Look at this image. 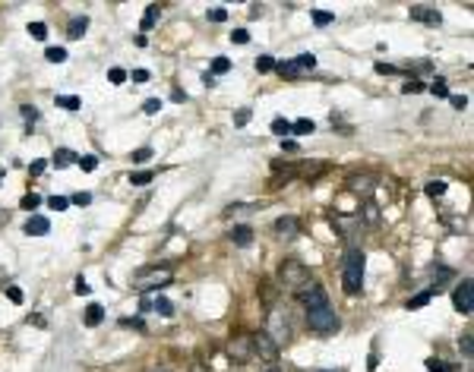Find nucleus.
Instances as JSON below:
<instances>
[{"mask_svg": "<svg viewBox=\"0 0 474 372\" xmlns=\"http://www.w3.org/2000/svg\"><path fill=\"white\" fill-rule=\"evenodd\" d=\"M155 16H158V7H149V10H145V19H142V29H145V32L155 26Z\"/></svg>", "mask_w": 474, "mask_h": 372, "instance_id": "nucleus-38", "label": "nucleus"}, {"mask_svg": "<svg viewBox=\"0 0 474 372\" xmlns=\"http://www.w3.org/2000/svg\"><path fill=\"white\" fill-rule=\"evenodd\" d=\"M376 174H351L348 177V190L354 193V196H363V199H370V193L376 190Z\"/></svg>", "mask_w": 474, "mask_h": 372, "instance_id": "nucleus-8", "label": "nucleus"}, {"mask_svg": "<svg viewBox=\"0 0 474 372\" xmlns=\"http://www.w3.org/2000/svg\"><path fill=\"white\" fill-rule=\"evenodd\" d=\"M247 123H250V107H241L234 114V126H247Z\"/></svg>", "mask_w": 474, "mask_h": 372, "instance_id": "nucleus-39", "label": "nucleus"}, {"mask_svg": "<svg viewBox=\"0 0 474 372\" xmlns=\"http://www.w3.org/2000/svg\"><path fill=\"white\" fill-rule=\"evenodd\" d=\"M446 193V180H433V183H427V196H443Z\"/></svg>", "mask_w": 474, "mask_h": 372, "instance_id": "nucleus-31", "label": "nucleus"}, {"mask_svg": "<svg viewBox=\"0 0 474 372\" xmlns=\"http://www.w3.org/2000/svg\"><path fill=\"white\" fill-rule=\"evenodd\" d=\"M107 79H111L114 85H120V82H126V69H120V66H114V69H107Z\"/></svg>", "mask_w": 474, "mask_h": 372, "instance_id": "nucleus-36", "label": "nucleus"}, {"mask_svg": "<svg viewBox=\"0 0 474 372\" xmlns=\"http://www.w3.org/2000/svg\"><path fill=\"white\" fill-rule=\"evenodd\" d=\"M297 227H300V224H297V218H294V215H285V218H278V221H275V234H278V237H285V240L297 237Z\"/></svg>", "mask_w": 474, "mask_h": 372, "instance_id": "nucleus-14", "label": "nucleus"}, {"mask_svg": "<svg viewBox=\"0 0 474 372\" xmlns=\"http://www.w3.org/2000/svg\"><path fill=\"white\" fill-rule=\"evenodd\" d=\"M291 129H294V133H297V136H307V133H313V129H316V126H313V120H297V123H294V126H291Z\"/></svg>", "mask_w": 474, "mask_h": 372, "instance_id": "nucleus-30", "label": "nucleus"}, {"mask_svg": "<svg viewBox=\"0 0 474 372\" xmlns=\"http://www.w3.org/2000/svg\"><path fill=\"white\" fill-rule=\"evenodd\" d=\"M231 41H234V44H247V41H250V32H247V29H234Z\"/></svg>", "mask_w": 474, "mask_h": 372, "instance_id": "nucleus-42", "label": "nucleus"}, {"mask_svg": "<svg viewBox=\"0 0 474 372\" xmlns=\"http://www.w3.org/2000/svg\"><path fill=\"white\" fill-rule=\"evenodd\" d=\"M465 104H468V98H452V107H459V110H462Z\"/></svg>", "mask_w": 474, "mask_h": 372, "instance_id": "nucleus-56", "label": "nucleus"}, {"mask_svg": "<svg viewBox=\"0 0 474 372\" xmlns=\"http://www.w3.org/2000/svg\"><path fill=\"white\" fill-rule=\"evenodd\" d=\"M282 148H285V152H297V142H294V139H285Z\"/></svg>", "mask_w": 474, "mask_h": 372, "instance_id": "nucleus-53", "label": "nucleus"}, {"mask_svg": "<svg viewBox=\"0 0 474 372\" xmlns=\"http://www.w3.org/2000/svg\"><path fill=\"white\" fill-rule=\"evenodd\" d=\"M54 104L63 107V110H79V98L76 95H57V98H54Z\"/></svg>", "mask_w": 474, "mask_h": 372, "instance_id": "nucleus-18", "label": "nucleus"}, {"mask_svg": "<svg viewBox=\"0 0 474 372\" xmlns=\"http://www.w3.org/2000/svg\"><path fill=\"white\" fill-rule=\"evenodd\" d=\"M76 293H89V284L82 281V277H76Z\"/></svg>", "mask_w": 474, "mask_h": 372, "instance_id": "nucleus-55", "label": "nucleus"}, {"mask_svg": "<svg viewBox=\"0 0 474 372\" xmlns=\"http://www.w3.org/2000/svg\"><path fill=\"white\" fill-rule=\"evenodd\" d=\"M319 372H341V369H319Z\"/></svg>", "mask_w": 474, "mask_h": 372, "instance_id": "nucleus-58", "label": "nucleus"}, {"mask_svg": "<svg viewBox=\"0 0 474 372\" xmlns=\"http://www.w3.org/2000/svg\"><path fill=\"white\" fill-rule=\"evenodd\" d=\"M45 167H48V161H45V158H38V161H32V167H29V171H32V174H41Z\"/></svg>", "mask_w": 474, "mask_h": 372, "instance_id": "nucleus-47", "label": "nucleus"}, {"mask_svg": "<svg viewBox=\"0 0 474 372\" xmlns=\"http://www.w3.org/2000/svg\"><path fill=\"white\" fill-rule=\"evenodd\" d=\"M145 79H149V73H145V69H133V82H145Z\"/></svg>", "mask_w": 474, "mask_h": 372, "instance_id": "nucleus-51", "label": "nucleus"}, {"mask_svg": "<svg viewBox=\"0 0 474 372\" xmlns=\"http://www.w3.org/2000/svg\"><path fill=\"white\" fill-rule=\"evenodd\" d=\"M73 161H76V155H73L70 148H60V152L54 155V164H57V167H63V164H73Z\"/></svg>", "mask_w": 474, "mask_h": 372, "instance_id": "nucleus-25", "label": "nucleus"}, {"mask_svg": "<svg viewBox=\"0 0 474 372\" xmlns=\"http://www.w3.org/2000/svg\"><path fill=\"white\" fill-rule=\"evenodd\" d=\"M231 240L241 249H247V246H253V230L247 227V224H234V230H231Z\"/></svg>", "mask_w": 474, "mask_h": 372, "instance_id": "nucleus-15", "label": "nucleus"}, {"mask_svg": "<svg viewBox=\"0 0 474 372\" xmlns=\"http://www.w3.org/2000/svg\"><path fill=\"white\" fill-rule=\"evenodd\" d=\"M174 281V274L168 271V268H152V271H142V274H136L133 277V284L139 287V290H158V287H168Z\"/></svg>", "mask_w": 474, "mask_h": 372, "instance_id": "nucleus-5", "label": "nucleus"}, {"mask_svg": "<svg viewBox=\"0 0 474 372\" xmlns=\"http://www.w3.org/2000/svg\"><path fill=\"white\" fill-rule=\"evenodd\" d=\"M433 277H436V284H443V281H449V277H452V271H449V268H440Z\"/></svg>", "mask_w": 474, "mask_h": 372, "instance_id": "nucleus-48", "label": "nucleus"}, {"mask_svg": "<svg viewBox=\"0 0 474 372\" xmlns=\"http://www.w3.org/2000/svg\"><path fill=\"white\" fill-rule=\"evenodd\" d=\"M278 66V73L282 76H288V79H294L297 76V66H294V60H285V63H275Z\"/></svg>", "mask_w": 474, "mask_h": 372, "instance_id": "nucleus-29", "label": "nucleus"}, {"mask_svg": "<svg viewBox=\"0 0 474 372\" xmlns=\"http://www.w3.org/2000/svg\"><path fill=\"white\" fill-rule=\"evenodd\" d=\"M190 372H206V369H203V366H199V363H196V366H193V369H190Z\"/></svg>", "mask_w": 474, "mask_h": 372, "instance_id": "nucleus-57", "label": "nucleus"}, {"mask_svg": "<svg viewBox=\"0 0 474 372\" xmlns=\"http://www.w3.org/2000/svg\"><path fill=\"white\" fill-rule=\"evenodd\" d=\"M297 296H300V303H304L307 309H322V306H329V293H326L322 287H316V284L304 287Z\"/></svg>", "mask_w": 474, "mask_h": 372, "instance_id": "nucleus-11", "label": "nucleus"}, {"mask_svg": "<svg viewBox=\"0 0 474 372\" xmlns=\"http://www.w3.org/2000/svg\"><path fill=\"white\" fill-rule=\"evenodd\" d=\"M76 164L82 167V171H85V174H92V171H95V167H98V158H95V155H82V158H76Z\"/></svg>", "mask_w": 474, "mask_h": 372, "instance_id": "nucleus-23", "label": "nucleus"}, {"mask_svg": "<svg viewBox=\"0 0 474 372\" xmlns=\"http://www.w3.org/2000/svg\"><path fill=\"white\" fill-rule=\"evenodd\" d=\"M307 325L316 334H332V331H338L341 322H338L332 306H322V309H307Z\"/></svg>", "mask_w": 474, "mask_h": 372, "instance_id": "nucleus-4", "label": "nucleus"}, {"mask_svg": "<svg viewBox=\"0 0 474 372\" xmlns=\"http://www.w3.org/2000/svg\"><path fill=\"white\" fill-rule=\"evenodd\" d=\"M411 19L427 22V26H440L443 16H440V10H433V7H411Z\"/></svg>", "mask_w": 474, "mask_h": 372, "instance_id": "nucleus-12", "label": "nucleus"}, {"mask_svg": "<svg viewBox=\"0 0 474 372\" xmlns=\"http://www.w3.org/2000/svg\"><path fill=\"white\" fill-rule=\"evenodd\" d=\"M89 202H92L89 193H76V196H73V205H89Z\"/></svg>", "mask_w": 474, "mask_h": 372, "instance_id": "nucleus-45", "label": "nucleus"}, {"mask_svg": "<svg viewBox=\"0 0 474 372\" xmlns=\"http://www.w3.org/2000/svg\"><path fill=\"white\" fill-rule=\"evenodd\" d=\"M266 372H282V369H266Z\"/></svg>", "mask_w": 474, "mask_h": 372, "instance_id": "nucleus-59", "label": "nucleus"}, {"mask_svg": "<svg viewBox=\"0 0 474 372\" xmlns=\"http://www.w3.org/2000/svg\"><path fill=\"white\" fill-rule=\"evenodd\" d=\"M89 29V16H73L70 19V29H67V35L70 38H79V35Z\"/></svg>", "mask_w": 474, "mask_h": 372, "instance_id": "nucleus-17", "label": "nucleus"}, {"mask_svg": "<svg viewBox=\"0 0 474 372\" xmlns=\"http://www.w3.org/2000/svg\"><path fill=\"white\" fill-rule=\"evenodd\" d=\"M231 69V60L228 57H215L212 60V73H218V76H222V73H228Z\"/></svg>", "mask_w": 474, "mask_h": 372, "instance_id": "nucleus-33", "label": "nucleus"}, {"mask_svg": "<svg viewBox=\"0 0 474 372\" xmlns=\"http://www.w3.org/2000/svg\"><path fill=\"white\" fill-rule=\"evenodd\" d=\"M29 35H32V38H38V41H45L48 38V26L45 22H29Z\"/></svg>", "mask_w": 474, "mask_h": 372, "instance_id": "nucleus-22", "label": "nucleus"}, {"mask_svg": "<svg viewBox=\"0 0 474 372\" xmlns=\"http://www.w3.org/2000/svg\"><path fill=\"white\" fill-rule=\"evenodd\" d=\"M278 281H282L285 290L300 293L304 287H310V268L304 262H297V259H285L278 265Z\"/></svg>", "mask_w": 474, "mask_h": 372, "instance_id": "nucleus-2", "label": "nucleus"}, {"mask_svg": "<svg viewBox=\"0 0 474 372\" xmlns=\"http://www.w3.org/2000/svg\"><path fill=\"white\" fill-rule=\"evenodd\" d=\"M430 296H433V290H424V293H417L414 300H408V309H421V306H427V303H430Z\"/></svg>", "mask_w": 474, "mask_h": 372, "instance_id": "nucleus-24", "label": "nucleus"}, {"mask_svg": "<svg viewBox=\"0 0 474 372\" xmlns=\"http://www.w3.org/2000/svg\"><path fill=\"white\" fill-rule=\"evenodd\" d=\"M228 357L234 363H247L253 357V344H250V334H237V338H231L228 344Z\"/></svg>", "mask_w": 474, "mask_h": 372, "instance_id": "nucleus-9", "label": "nucleus"}, {"mask_svg": "<svg viewBox=\"0 0 474 372\" xmlns=\"http://www.w3.org/2000/svg\"><path fill=\"white\" fill-rule=\"evenodd\" d=\"M272 133H275V136H288L291 133V123L282 120V117H275V120H272Z\"/></svg>", "mask_w": 474, "mask_h": 372, "instance_id": "nucleus-27", "label": "nucleus"}, {"mask_svg": "<svg viewBox=\"0 0 474 372\" xmlns=\"http://www.w3.org/2000/svg\"><path fill=\"white\" fill-rule=\"evenodd\" d=\"M332 224H335V230H338L344 240H354V237L363 230V221H360V215H338V218L332 221Z\"/></svg>", "mask_w": 474, "mask_h": 372, "instance_id": "nucleus-10", "label": "nucleus"}, {"mask_svg": "<svg viewBox=\"0 0 474 372\" xmlns=\"http://www.w3.org/2000/svg\"><path fill=\"white\" fill-rule=\"evenodd\" d=\"M402 91H405V95H417V91H421V82H408Z\"/></svg>", "mask_w": 474, "mask_h": 372, "instance_id": "nucleus-50", "label": "nucleus"}, {"mask_svg": "<svg viewBox=\"0 0 474 372\" xmlns=\"http://www.w3.org/2000/svg\"><path fill=\"white\" fill-rule=\"evenodd\" d=\"M256 69L260 73H272V69H275V60H272L269 54H263V57H256Z\"/></svg>", "mask_w": 474, "mask_h": 372, "instance_id": "nucleus-32", "label": "nucleus"}, {"mask_svg": "<svg viewBox=\"0 0 474 372\" xmlns=\"http://www.w3.org/2000/svg\"><path fill=\"white\" fill-rule=\"evenodd\" d=\"M23 230L29 234V237H45L48 230H51V221L48 218H41V215H32L26 224H23Z\"/></svg>", "mask_w": 474, "mask_h": 372, "instance_id": "nucleus-13", "label": "nucleus"}, {"mask_svg": "<svg viewBox=\"0 0 474 372\" xmlns=\"http://www.w3.org/2000/svg\"><path fill=\"white\" fill-rule=\"evenodd\" d=\"M294 66H297V73H300V69H313V66H316V57H313V54H297V57H294Z\"/></svg>", "mask_w": 474, "mask_h": 372, "instance_id": "nucleus-19", "label": "nucleus"}, {"mask_svg": "<svg viewBox=\"0 0 474 372\" xmlns=\"http://www.w3.org/2000/svg\"><path fill=\"white\" fill-rule=\"evenodd\" d=\"M130 158H133V164H142V161H149V158H152V148H136Z\"/></svg>", "mask_w": 474, "mask_h": 372, "instance_id": "nucleus-40", "label": "nucleus"}, {"mask_svg": "<svg viewBox=\"0 0 474 372\" xmlns=\"http://www.w3.org/2000/svg\"><path fill=\"white\" fill-rule=\"evenodd\" d=\"M120 322H123L126 328H130V325H133V328H142V319H120Z\"/></svg>", "mask_w": 474, "mask_h": 372, "instance_id": "nucleus-54", "label": "nucleus"}, {"mask_svg": "<svg viewBox=\"0 0 474 372\" xmlns=\"http://www.w3.org/2000/svg\"><path fill=\"white\" fill-rule=\"evenodd\" d=\"M45 60H48V63H63V60H67V51H63V48H48V51H45Z\"/></svg>", "mask_w": 474, "mask_h": 372, "instance_id": "nucleus-21", "label": "nucleus"}, {"mask_svg": "<svg viewBox=\"0 0 474 372\" xmlns=\"http://www.w3.org/2000/svg\"><path fill=\"white\" fill-rule=\"evenodd\" d=\"M130 183H133V186H145V183H152V171H136V174H130Z\"/></svg>", "mask_w": 474, "mask_h": 372, "instance_id": "nucleus-28", "label": "nucleus"}, {"mask_svg": "<svg viewBox=\"0 0 474 372\" xmlns=\"http://www.w3.org/2000/svg\"><path fill=\"white\" fill-rule=\"evenodd\" d=\"M266 334L272 341H275V347L282 350L288 341H291V312L288 309H282V306H272L269 309V319H266Z\"/></svg>", "mask_w": 474, "mask_h": 372, "instance_id": "nucleus-3", "label": "nucleus"}, {"mask_svg": "<svg viewBox=\"0 0 474 372\" xmlns=\"http://www.w3.org/2000/svg\"><path fill=\"white\" fill-rule=\"evenodd\" d=\"M101 319H104V306H101V303H89V309H85V325L95 328V325H101Z\"/></svg>", "mask_w": 474, "mask_h": 372, "instance_id": "nucleus-16", "label": "nucleus"}, {"mask_svg": "<svg viewBox=\"0 0 474 372\" xmlns=\"http://www.w3.org/2000/svg\"><path fill=\"white\" fill-rule=\"evenodd\" d=\"M250 344H253V357L260 353L266 363H272V360L278 357V347H275V341H272L266 331H253V334H250Z\"/></svg>", "mask_w": 474, "mask_h": 372, "instance_id": "nucleus-6", "label": "nucleus"}, {"mask_svg": "<svg viewBox=\"0 0 474 372\" xmlns=\"http://www.w3.org/2000/svg\"><path fill=\"white\" fill-rule=\"evenodd\" d=\"M48 205H51L54 212H63V208L70 205V199H63V196H51V199H48Z\"/></svg>", "mask_w": 474, "mask_h": 372, "instance_id": "nucleus-37", "label": "nucleus"}, {"mask_svg": "<svg viewBox=\"0 0 474 372\" xmlns=\"http://www.w3.org/2000/svg\"><path fill=\"white\" fill-rule=\"evenodd\" d=\"M427 369H430V372H452L455 366H449V363H443V360H427Z\"/></svg>", "mask_w": 474, "mask_h": 372, "instance_id": "nucleus-35", "label": "nucleus"}, {"mask_svg": "<svg viewBox=\"0 0 474 372\" xmlns=\"http://www.w3.org/2000/svg\"><path fill=\"white\" fill-rule=\"evenodd\" d=\"M155 312H161V315H174V303L168 300V296H155Z\"/></svg>", "mask_w": 474, "mask_h": 372, "instance_id": "nucleus-20", "label": "nucleus"}, {"mask_svg": "<svg viewBox=\"0 0 474 372\" xmlns=\"http://www.w3.org/2000/svg\"><path fill=\"white\" fill-rule=\"evenodd\" d=\"M209 19H212V22H225V19H228L225 7H212V10H209Z\"/></svg>", "mask_w": 474, "mask_h": 372, "instance_id": "nucleus-41", "label": "nucleus"}, {"mask_svg": "<svg viewBox=\"0 0 474 372\" xmlns=\"http://www.w3.org/2000/svg\"><path fill=\"white\" fill-rule=\"evenodd\" d=\"M23 114H26V120H29V123L38 120V110H35V107H23Z\"/></svg>", "mask_w": 474, "mask_h": 372, "instance_id": "nucleus-49", "label": "nucleus"}, {"mask_svg": "<svg viewBox=\"0 0 474 372\" xmlns=\"http://www.w3.org/2000/svg\"><path fill=\"white\" fill-rule=\"evenodd\" d=\"M7 296H10V303H23V290H19V287H10Z\"/></svg>", "mask_w": 474, "mask_h": 372, "instance_id": "nucleus-46", "label": "nucleus"}, {"mask_svg": "<svg viewBox=\"0 0 474 372\" xmlns=\"http://www.w3.org/2000/svg\"><path fill=\"white\" fill-rule=\"evenodd\" d=\"M471 290H474L471 277H465V281L452 290V306L459 309V312H465V315H471V312H474V296H471Z\"/></svg>", "mask_w": 474, "mask_h": 372, "instance_id": "nucleus-7", "label": "nucleus"}, {"mask_svg": "<svg viewBox=\"0 0 474 372\" xmlns=\"http://www.w3.org/2000/svg\"><path fill=\"white\" fill-rule=\"evenodd\" d=\"M19 205H23L26 212H32V208H38V205H41V199L35 196V193H29V196H23V202H19Z\"/></svg>", "mask_w": 474, "mask_h": 372, "instance_id": "nucleus-34", "label": "nucleus"}, {"mask_svg": "<svg viewBox=\"0 0 474 372\" xmlns=\"http://www.w3.org/2000/svg\"><path fill=\"white\" fill-rule=\"evenodd\" d=\"M310 16H313V22H316V26H329V22L335 19V16H332L329 10H313Z\"/></svg>", "mask_w": 474, "mask_h": 372, "instance_id": "nucleus-26", "label": "nucleus"}, {"mask_svg": "<svg viewBox=\"0 0 474 372\" xmlns=\"http://www.w3.org/2000/svg\"><path fill=\"white\" fill-rule=\"evenodd\" d=\"M142 110H145V114H155V110H161V101L158 98H149V101L142 104Z\"/></svg>", "mask_w": 474, "mask_h": 372, "instance_id": "nucleus-44", "label": "nucleus"}, {"mask_svg": "<svg viewBox=\"0 0 474 372\" xmlns=\"http://www.w3.org/2000/svg\"><path fill=\"white\" fill-rule=\"evenodd\" d=\"M462 350H465V357H471V334H465V338H462Z\"/></svg>", "mask_w": 474, "mask_h": 372, "instance_id": "nucleus-52", "label": "nucleus"}, {"mask_svg": "<svg viewBox=\"0 0 474 372\" xmlns=\"http://www.w3.org/2000/svg\"><path fill=\"white\" fill-rule=\"evenodd\" d=\"M430 91H433L436 98H446V95H449V91H446V82H443V79H436V82L430 85Z\"/></svg>", "mask_w": 474, "mask_h": 372, "instance_id": "nucleus-43", "label": "nucleus"}, {"mask_svg": "<svg viewBox=\"0 0 474 372\" xmlns=\"http://www.w3.org/2000/svg\"><path fill=\"white\" fill-rule=\"evenodd\" d=\"M363 265H367L363 249H360V246H348V252H344V265H341L344 293H351V296L360 293V287H363Z\"/></svg>", "mask_w": 474, "mask_h": 372, "instance_id": "nucleus-1", "label": "nucleus"}]
</instances>
